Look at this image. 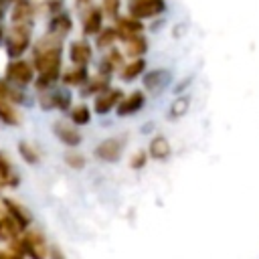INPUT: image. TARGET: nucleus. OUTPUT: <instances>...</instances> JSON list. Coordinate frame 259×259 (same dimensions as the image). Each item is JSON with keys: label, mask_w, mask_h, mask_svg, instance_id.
<instances>
[{"label": "nucleus", "mask_w": 259, "mask_h": 259, "mask_svg": "<svg viewBox=\"0 0 259 259\" xmlns=\"http://www.w3.org/2000/svg\"><path fill=\"white\" fill-rule=\"evenodd\" d=\"M117 40H119V38H117L115 26H101L99 32L95 34V47H97L99 51H107V49L115 47Z\"/></svg>", "instance_id": "nucleus-27"}, {"label": "nucleus", "mask_w": 259, "mask_h": 259, "mask_svg": "<svg viewBox=\"0 0 259 259\" xmlns=\"http://www.w3.org/2000/svg\"><path fill=\"white\" fill-rule=\"evenodd\" d=\"M144 73H146V61H144V57H136V59L125 61L121 65V69L117 71V75H119V79L123 83H130V81L142 77Z\"/></svg>", "instance_id": "nucleus-21"}, {"label": "nucleus", "mask_w": 259, "mask_h": 259, "mask_svg": "<svg viewBox=\"0 0 259 259\" xmlns=\"http://www.w3.org/2000/svg\"><path fill=\"white\" fill-rule=\"evenodd\" d=\"M20 184L18 172L14 170V164L10 156L0 150V188H16Z\"/></svg>", "instance_id": "nucleus-18"}, {"label": "nucleus", "mask_w": 259, "mask_h": 259, "mask_svg": "<svg viewBox=\"0 0 259 259\" xmlns=\"http://www.w3.org/2000/svg\"><path fill=\"white\" fill-rule=\"evenodd\" d=\"M0 121L6 125H18L20 123V113L16 105L4 97H0Z\"/></svg>", "instance_id": "nucleus-28"}, {"label": "nucleus", "mask_w": 259, "mask_h": 259, "mask_svg": "<svg viewBox=\"0 0 259 259\" xmlns=\"http://www.w3.org/2000/svg\"><path fill=\"white\" fill-rule=\"evenodd\" d=\"M32 42V26L30 24H12L10 30L4 34V51L8 59H18L22 57Z\"/></svg>", "instance_id": "nucleus-2"}, {"label": "nucleus", "mask_w": 259, "mask_h": 259, "mask_svg": "<svg viewBox=\"0 0 259 259\" xmlns=\"http://www.w3.org/2000/svg\"><path fill=\"white\" fill-rule=\"evenodd\" d=\"M123 148H125V144L121 138H105L103 142L97 144V148L93 150V156L101 162L111 164V162H117L121 158Z\"/></svg>", "instance_id": "nucleus-9"}, {"label": "nucleus", "mask_w": 259, "mask_h": 259, "mask_svg": "<svg viewBox=\"0 0 259 259\" xmlns=\"http://www.w3.org/2000/svg\"><path fill=\"white\" fill-rule=\"evenodd\" d=\"M63 8H65L63 0H42V4H40V10L47 12L49 16L55 14V12H59V10H63Z\"/></svg>", "instance_id": "nucleus-34"}, {"label": "nucleus", "mask_w": 259, "mask_h": 259, "mask_svg": "<svg viewBox=\"0 0 259 259\" xmlns=\"http://www.w3.org/2000/svg\"><path fill=\"white\" fill-rule=\"evenodd\" d=\"M101 10L105 14V18H117L119 10H121V0H101Z\"/></svg>", "instance_id": "nucleus-32"}, {"label": "nucleus", "mask_w": 259, "mask_h": 259, "mask_svg": "<svg viewBox=\"0 0 259 259\" xmlns=\"http://www.w3.org/2000/svg\"><path fill=\"white\" fill-rule=\"evenodd\" d=\"M109 79H111V77H107V75H103V73H97V75L89 77L79 89H81V93H83L85 97H95L97 93H101V91H105V89L109 87Z\"/></svg>", "instance_id": "nucleus-24"}, {"label": "nucleus", "mask_w": 259, "mask_h": 259, "mask_svg": "<svg viewBox=\"0 0 259 259\" xmlns=\"http://www.w3.org/2000/svg\"><path fill=\"white\" fill-rule=\"evenodd\" d=\"M32 67L36 73H55L61 75L63 71V38L45 32L42 38L36 40L32 47Z\"/></svg>", "instance_id": "nucleus-1"}, {"label": "nucleus", "mask_w": 259, "mask_h": 259, "mask_svg": "<svg viewBox=\"0 0 259 259\" xmlns=\"http://www.w3.org/2000/svg\"><path fill=\"white\" fill-rule=\"evenodd\" d=\"M188 105H190L188 95H178V97L170 103V107H168V117H170V119H178V117H182V115L188 111Z\"/></svg>", "instance_id": "nucleus-29"}, {"label": "nucleus", "mask_w": 259, "mask_h": 259, "mask_svg": "<svg viewBox=\"0 0 259 259\" xmlns=\"http://www.w3.org/2000/svg\"><path fill=\"white\" fill-rule=\"evenodd\" d=\"M0 259H12V255H10L8 247H6V249H0Z\"/></svg>", "instance_id": "nucleus-36"}, {"label": "nucleus", "mask_w": 259, "mask_h": 259, "mask_svg": "<svg viewBox=\"0 0 259 259\" xmlns=\"http://www.w3.org/2000/svg\"><path fill=\"white\" fill-rule=\"evenodd\" d=\"M34 14H36V6L32 4V0H16L10 6V20L12 24H34Z\"/></svg>", "instance_id": "nucleus-14"}, {"label": "nucleus", "mask_w": 259, "mask_h": 259, "mask_svg": "<svg viewBox=\"0 0 259 259\" xmlns=\"http://www.w3.org/2000/svg\"><path fill=\"white\" fill-rule=\"evenodd\" d=\"M2 200V204H4V208L8 210V214L26 231L28 227H30V223H32V217H30V212H28V208L26 206H22L20 202H16V200H12V198H0Z\"/></svg>", "instance_id": "nucleus-20"}, {"label": "nucleus", "mask_w": 259, "mask_h": 259, "mask_svg": "<svg viewBox=\"0 0 259 259\" xmlns=\"http://www.w3.org/2000/svg\"><path fill=\"white\" fill-rule=\"evenodd\" d=\"M38 105L40 109L49 111V109H59V111H69L73 105L71 99V91L69 89H47V91H38Z\"/></svg>", "instance_id": "nucleus-5"}, {"label": "nucleus", "mask_w": 259, "mask_h": 259, "mask_svg": "<svg viewBox=\"0 0 259 259\" xmlns=\"http://www.w3.org/2000/svg\"><path fill=\"white\" fill-rule=\"evenodd\" d=\"M148 158H150V154L146 150H136L130 158V168L132 170H142L148 164Z\"/></svg>", "instance_id": "nucleus-33"}, {"label": "nucleus", "mask_w": 259, "mask_h": 259, "mask_svg": "<svg viewBox=\"0 0 259 259\" xmlns=\"http://www.w3.org/2000/svg\"><path fill=\"white\" fill-rule=\"evenodd\" d=\"M4 34H6V30H4V26H2V20H0V45L4 42Z\"/></svg>", "instance_id": "nucleus-37"}, {"label": "nucleus", "mask_w": 259, "mask_h": 259, "mask_svg": "<svg viewBox=\"0 0 259 259\" xmlns=\"http://www.w3.org/2000/svg\"><path fill=\"white\" fill-rule=\"evenodd\" d=\"M20 245L24 249V257H32V259H45L51 255L49 249V241L45 239V235L40 231L34 229H26L20 235Z\"/></svg>", "instance_id": "nucleus-4"}, {"label": "nucleus", "mask_w": 259, "mask_h": 259, "mask_svg": "<svg viewBox=\"0 0 259 259\" xmlns=\"http://www.w3.org/2000/svg\"><path fill=\"white\" fill-rule=\"evenodd\" d=\"M170 152H172L170 142H168L164 136H156V138H152L150 144H148V154H150V158H154V160H166V158L170 156Z\"/></svg>", "instance_id": "nucleus-25"}, {"label": "nucleus", "mask_w": 259, "mask_h": 259, "mask_svg": "<svg viewBox=\"0 0 259 259\" xmlns=\"http://www.w3.org/2000/svg\"><path fill=\"white\" fill-rule=\"evenodd\" d=\"M34 75H36V71H34L32 63L30 61H24L22 57L10 59L8 65H6V69H4V79H8L10 83H14V85H18L22 89H26L28 85H32Z\"/></svg>", "instance_id": "nucleus-3"}, {"label": "nucleus", "mask_w": 259, "mask_h": 259, "mask_svg": "<svg viewBox=\"0 0 259 259\" xmlns=\"http://www.w3.org/2000/svg\"><path fill=\"white\" fill-rule=\"evenodd\" d=\"M123 63H125V55H123V51H119V49L111 47V49H107L105 57L99 61L97 73H103V75L111 77L113 73H117V71L121 69V65H123Z\"/></svg>", "instance_id": "nucleus-17"}, {"label": "nucleus", "mask_w": 259, "mask_h": 259, "mask_svg": "<svg viewBox=\"0 0 259 259\" xmlns=\"http://www.w3.org/2000/svg\"><path fill=\"white\" fill-rule=\"evenodd\" d=\"M144 105H146V91L136 89V91H132L127 95L123 93V97L119 99V103L115 107V113L119 117H132V115L140 113L144 109Z\"/></svg>", "instance_id": "nucleus-8"}, {"label": "nucleus", "mask_w": 259, "mask_h": 259, "mask_svg": "<svg viewBox=\"0 0 259 259\" xmlns=\"http://www.w3.org/2000/svg\"><path fill=\"white\" fill-rule=\"evenodd\" d=\"M103 10L101 6H95L91 4L89 8L83 10V18H81V30H83V36H95L99 32V28L103 26Z\"/></svg>", "instance_id": "nucleus-11"}, {"label": "nucleus", "mask_w": 259, "mask_h": 259, "mask_svg": "<svg viewBox=\"0 0 259 259\" xmlns=\"http://www.w3.org/2000/svg\"><path fill=\"white\" fill-rule=\"evenodd\" d=\"M172 81V75L168 69H152V71H146L142 75V83H144V89L148 93H160L164 91Z\"/></svg>", "instance_id": "nucleus-10"}, {"label": "nucleus", "mask_w": 259, "mask_h": 259, "mask_svg": "<svg viewBox=\"0 0 259 259\" xmlns=\"http://www.w3.org/2000/svg\"><path fill=\"white\" fill-rule=\"evenodd\" d=\"M123 97V91L121 89H117V87H107L105 91H101V93H97L95 97H93V113H97V115H107L109 111H113L115 107H117V103H119V99Z\"/></svg>", "instance_id": "nucleus-7"}, {"label": "nucleus", "mask_w": 259, "mask_h": 259, "mask_svg": "<svg viewBox=\"0 0 259 259\" xmlns=\"http://www.w3.org/2000/svg\"><path fill=\"white\" fill-rule=\"evenodd\" d=\"M89 79V71H87V65H73L65 71H61V83L65 87H81L85 81Z\"/></svg>", "instance_id": "nucleus-19"}, {"label": "nucleus", "mask_w": 259, "mask_h": 259, "mask_svg": "<svg viewBox=\"0 0 259 259\" xmlns=\"http://www.w3.org/2000/svg\"><path fill=\"white\" fill-rule=\"evenodd\" d=\"M18 156L22 158V162H26V164H30V166L40 162L38 150H36L32 144H28V142H18Z\"/></svg>", "instance_id": "nucleus-30"}, {"label": "nucleus", "mask_w": 259, "mask_h": 259, "mask_svg": "<svg viewBox=\"0 0 259 259\" xmlns=\"http://www.w3.org/2000/svg\"><path fill=\"white\" fill-rule=\"evenodd\" d=\"M69 113V119L71 123H75L77 127H83L91 121V115H93V109L87 105V103H77V105H71V109L67 111Z\"/></svg>", "instance_id": "nucleus-26"}, {"label": "nucleus", "mask_w": 259, "mask_h": 259, "mask_svg": "<svg viewBox=\"0 0 259 259\" xmlns=\"http://www.w3.org/2000/svg\"><path fill=\"white\" fill-rule=\"evenodd\" d=\"M65 164L69 166V168H73V170H83L85 168V164H87V160H85V156L81 154V152H77L75 148H71L67 154H65Z\"/></svg>", "instance_id": "nucleus-31"}, {"label": "nucleus", "mask_w": 259, "mask_h": 259, "mask_svg": "<svg viewBox=\"0 0 259 259\" xmlns=\"http://www.w3.org/2000/svg\"><path fill=\"white\" fill-rule=\"evenodd\" d=\"M166 10V0H132L127 6V14L140 20L158 18Z\"/></svg>", "instance_id": "nucleus-6"}, {"label": "nucleus", "mask_w": 259, "mask_h": 259, "mask_svg": "<svg viewBox=\"0 0 259 259\" xmlns=\"http://www.w3.org/2000/svg\"><path fill=\"white\" fill-rule=\"evenodd\" d=\"M0 97L12 101L14 105H28V103H30V101L26 99L28 95L24 93V89L18 87V85H14V83H10V81L4 79V77L0 79Z\"/></svg>", "instance_id": "nucleus-22"}, {"label": "nucleus", "mask_w": 259, "mask_h": 259, "mask_svg": "<svg viewBox=\"0 0 259 259\" xmlns=\"http://www.w3.org/2000/svg\"><path fill=\"white\" fill-rule=\"evenodd\" d=\"M91 4H93V0H75V6H77L81 12H83L85 8H89Z\"/></svg>", "instance_id": "nucleus-35"}, {"label": "nucleus", "mask_w": 259, "mask_h": 259, "mask_svg": "<svg viewBox=\"0 0 259 259\" xmlns=\"http://www.w3.org/2000/svg\"><path fill=\"white\" fill-rule=\"evenodd\" d=\"M53 132H55L57 140H59L63 146H67V148H77V146L83 142V136H81V132L77 130L75 123H67V121L59 119V121H55Z\"/></svg>", "instance_id": "nucleus-12"}, {"label": "nucleus", "mask_w": 259, "mask_h": 259, "mask_svg": "<svg viewBox=\"0 0 259 259\" xmlns=\"http://www.w3.org/2000/svg\"><path fill=\"white\" fill-rule=\"evenodd\" d=\"M93 59V45L87 38H77L69 45V61L73 65H89Z\"/></svg>", "instance_id": "nucleus-16"}, {"label": "nucleus", "mask_w": 259, "mask_h": 259, "mask_svg": "<svg viewBox=\"0 0 259 259\" xmlns=\"http://www.w3.org/2000/svg\"><path fill=\"white\" fill-rule=\"evenodd\" d=\"M71 30H73V18H71V14L65 8L59 10V12H55V14H51V18L47 22V32L49 34H55V36L65 38Z\"/></svg>", "instance_id": "nucleus-15"}, {"label": "nucleus", "mask_w": 259, "mask_h": 259, "mask_svg": "<svg viewBox=\"0 0 259 259\" xmlns=\"http://www.w3.org/2000/svg\"><path fill=\"white\" fill-rule=\"evenodd\" d=\"M115 30H117V38L123 42V40H127L130 36H136V34H140V32H144V20H140V18H136V16H132V14H127V16H117L115 18Z\"/></svg>", "instance_id": "nucleus-13"}, {"label": "nucleus", "mask_w": 259, "mask_h": 259, "mask_svg": "<svg viewBox=\"0 0 259 259\" xmlns=\"http://www.w3.org/2000/svg\"><path fill=\"white\" fill-rule=\"evenodd\" d=\"M148 53V38L144 36V32L130 36L127 40H123V55L127 59H136V57H144Z\"/></svg>", "instance_id": "nucleus-23"}]
</instances>
